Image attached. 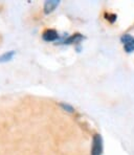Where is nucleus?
Here are the masks:
<instances>
[{"label":"nucleus","instance_id":"f03ea898","mask_svg":"<svg viewBox=\"0 0 134 155\" xmlns=\"http://www.w3.org/2000/svg\"><path fill=\"white\" fill-rule=\"evenodd\" d=\"M123 44H124V48L127 52H132L134 51V38L131 35H124L121 38Z\"/></svg>","mask_w":134,"mask_h":155},{"label":"nucleus","instance_id":"7ed1b4c3","mask_svg":"<svg viewBox=\"0 0 134 155\" xmlns=\"http://www.w3.org/2000/svg\"><path fill=\"white\" fill-rule=\"evenodd\" d=\"M42 37L45 41H54L56 39L59 38V35L54 29H47L43 33Z\"/></svg>","mask_w":134,"mask_h":155},{"label":"nucleus","instance_id":"f257e3e1","mask_svg":"<svg viewBox=\"0 0 134 155\" xmlns=\"http://www.w3.org/2000/svg\"><path fill=\"white\" fill-rule=\"evenodd\" d=\"M102 152H103V140L101 135L95 134L92 138L91 155H102Z\"/></svg>","mask_w":134,"mask_h":155},{"label":"nucleus","instance_id":"423d86ee","mask_svg":"<svg viewBox=\"0 0 134 155\" xmlns=\"http://www.w3.org/2000/svg\"><path fill=\"white\" fill-rule=\"evenodd\" d=\"M14 54H15L14 51H8V52H6V54H4L3 56L0 57V61H1V62H3V61H8V60H11V59L13 58Z\"/></svg>","mask_w":134,"mask_h":155},{"label":"nucleus","instance_id":"20e7f679","mask_svg":"<svg viewBox=\"0 0 134 155\" xmlns=\"http://www.w3.org/2000/svg\"><path fill=\"white\" fill-rule=\"evenodd\" d=\"M58 5H59V1H57V0L46 1V2H45V4H44V12L46 14L51 13Z\"/></svg>","mask_w":134,"mask_h":155},{"label":"nucleus","instance_id":"39448f33","mask_svg":"<svg viewBox=\"0 0 134 155\" xmlns=\"http://www.w3.org/2000/svg\"><path fill=\"white\" fill-rule=\"evenodd\" d=\"M82 39V36L80 35V34H76V35H74V36H71L69 39H67L66 41H65V43H72V42H77V41H79V40H81Z\"/></svg>","mask_w":134,"mask_h":155}]
</instances>
